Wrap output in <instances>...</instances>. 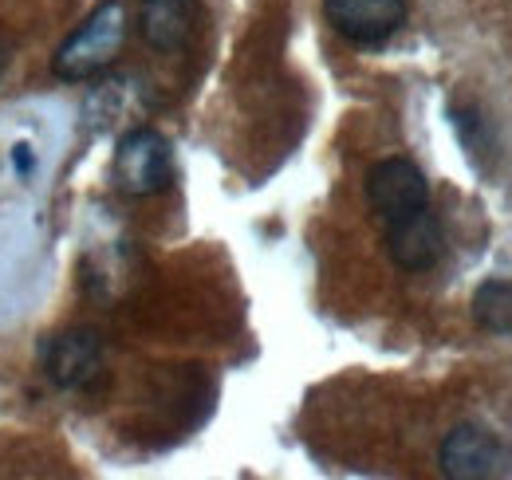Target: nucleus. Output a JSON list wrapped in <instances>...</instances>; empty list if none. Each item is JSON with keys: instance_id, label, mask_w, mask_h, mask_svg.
<instances>
[{"instance_id": "obj_6", "label": "nucleus", "mask_w": 512, "mask_h": 480, "mask_svg": "<svg viewBox=\"0 0 512 480\" xmlns=\"http://www.w3.org/2000/svg\"><path fill=\"white\" fill-rule=\"evenodd\" d=\"M442 244H446L442 225H438V217H434L430 209L410 213V217L386 225V252H390V260H394L398 268H406V272L434 268V264L442 260Z\"/></svg>"}, {"instance_id": "obj_8", "label": "nucleus", "mask_w": 512, "mask_h": 480, "mask_svg": "<svg viewBox=\"0 0 512 480\" xmlns=\"http://www.w3.org/2000/svg\"><path fill=\"white\" fill-rule=\"evenodd\" d=\"M44 370L56 386L67 390H79V386H91L103 370V347L91 331H67L48 339L44 347Z\"/></svg>"}, {"instance_id": "obj_2", "label": "nucleus", "mask_w": 512, "mask_h": 480, "mask_svg": "<svg viewBox=\"0 0 512 480\" xmlns=\"http://www.w3.org/2000/svg\"><path fill=\"white\" fill-rule=\"evenodd\" d=\"M170 181H174L170 142L150 126L130 130L119 142V154H115V185L127 197H150V193H162Z\"/></svg>"}, {"instance_id": "obj_3", "label": "nucleus", "mask_w": 512, "mask_h": 480, "mask_svg": "<svg viewBox=\"0 0 512 480\" xmlns=\"http://www.w3.org/2000/svg\"><path fill=\"white\" fill-rule=\"evenodd\" d=\"M438 461L449 480H489L509 473L512 453L481 425H453L442 437Z\"/></svg>"}, {"instance_id": "obj_9", "label": "nucleus", "mask_w": 512, "mask_h": 480, "mask_svg": "<svg viewBox=\"0 0 512 480\" xmlns=\"http://www.w3.org/2000/svg\"><path fill=\"white\" fill-rule=\"evenodd\" d=\"M473 319L489 335H512V280H485L473 292Z\"/></svg>"}, {"instance_id": "obj_1", "label": "nucleus", "mask_w": 512, "mask_h": 480, "mask_svg": "<svg viewBox=\"0 0 512 480\" xmlns=\"http://www.w3.org/2000/svg\"><path fill=\"white\" fill-rule=\"evenodd\" d=\"M127 44V0H103L56 52L60 79H91L111 67Z\"/></svg>"}, {"instance_id": "obj_10", "label": "nucleus", "mask_w": 512, "mask_h": 480, "mask_svg": "<svg viewBox=\"0 0 512 480\" xmlns=\"http://www.w3.org/2000/svg\"><path fill=\"white\" fill-rule=\"evenodd\" d=\"M0 75H4V52H0Z\"/></svg>"}, {"instance_id": "obj_5", "label": "nucleus", "mask_w": 512, "mask_h": 480, "mask_svg": "<svg viewBox=\"0 0 512 480\" xmlns=\"http://www.w3.org/2000/svg\"><path fill=\"white\" fill-rule=\"evenodd\" d=\"M323 12H327V24L359 48L386 44L406 20L402 0H323Z\"/></svg>"}, {"instance_id": "obj_7", "label": "nucleus", "mask_w": 512, "mask_h": 480, "mask_svg": "<svg viewBox=\"0 0 512 480\" xmlns=\"http://www.w3.org/2000/svg\"><path fill=\"white\" fill-rule=\"evenodd\" d=\"M138 28L150 48L182 52L201 28V0H142Z\"/></svg>"}, {"instance_id": "obj_4", "label": "nucleus", "mask_w": 512, "mask_h": 480, "mask_svg": "<svg viewBox=\"0 0 512 480\" xmlns=\"http://www.w3.org/2000/svg\"><path fill=\"white\" fill-rule=\"evenodd\" d=\"M367 201L390 225V221H402L410 213L430 209V185L410 158H383L367 174Z\"/></svg>"}]
</instances>
